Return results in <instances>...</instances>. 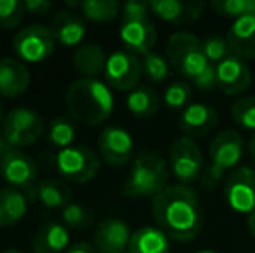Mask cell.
<instances>
[{
	"instance_id": "obj_1",
	"label": "cell",
	"mask_w": 255,
	"mask_h": 253,
	"mask_svg": "<svg viewBox=\"0 0 255 253\" xmlns=\"http://www.w3.org/2000/svg\"><path fill=\"white\" fill-rule=\"evenodd\" d=\"M153 219L170 240L191 241L202 229V208L198 196L189 186L174 184L165 187L151 203Z\"/></svg>"
},
{
	"instance_id": "obj_2",
	"label": "cell",
	"mask_w": 255,
	"mask_h": 253,
	"mask_svg": "<svg viewBox=\"0 0 255 253\" xmlns=\"http://www.w3.org/2000/svg\"><path fill=\"white\" fill-rule=\"evenodd\" d=\"M64 104L70 116L84 125H101L113 113L110 87L98 78H78L68 87Z\"/></svg>"
},
{
	"instance_id": "obj_3",
	"label": "cell",
	"mask_w": 255,
	"mask_h": 253,
	"mask_svg": "<svg viewBox=\"0 0 255 253\" xmlns=\"http://www.w3.org/2000/svg\"><path fill=\"white\" fill-rule=\"evenodd\" d=\"M168 165L160 153L142 149L132 163L130 173L124 184L128 198H154L168 187Z\"/></svg>"
},
{
	"instance_id": "obj_4",
	"label": "cell",
	"mask_w": 255,
	"mask_h": 253,
	"mask_svg": "<svg viewBox=\"0 0 255 253\" xmlns=\"http://www.w3.org/2000/svg\"><path fill=\"white\" fill-rule=\"evenodd\" d=\"M165 58L179 75L193 82H196L208 68L214 66L205 56L203 42L186 31L170 35L165 47Z\"/></svg>"
},
{
	"instance_id": "obj_5",
	"label": "cell",
	"mask_w": 255,
	"mask_h": 253,
	"mask_svg": "<svg viewBox=\"0 0 255 253\" xmlns=\"http://www.w3.org/2000/svg\"><path fill=\"white\" fill-rule=\"evenodd\" d=\"M210 163L205 169L202 182L205 187H215L222 180L226 172L233 170L243 156L242 135L235 130H222L212 139L208 148Z\"/></svg>"
},
{
	"instance_id": "obj_6",
	"label": "cell",
	"mask_w": 255,
	"mask_h": 253,
	"mask_svg": "<svg viewBox=\"0 0 255 253\" xmlns=\"http://www.w3.org/2000/svg\"><path fill=\"white\" fill-rule=\"evenodd\" d=\"M61 177L68 182L85 184L92 180L101 170V158L89 146H70L59 149L54 156Z\"/></svg>"
},
{
	"instance_id": "obj_7",
	"label": "cell",
	"mask_w": 255,
	"mask_h": 253,
	"mask_svg": "<svg viewBox=\"0 0 255 253\" xmlns=\"http://www.w3.org/2000/svg\"><path fill=\"white\" fill-rule=\"evenodd\" d=\"M44 120L31 108H14L3 116L2 135L14 149L31 146L44 134Z\"/></svg>"
},
{
	"instance_id": "obj_8",
	"label": "cell",
	"mask_w": 255,
	"mask_h": 253,
	"mask_svg": "<svg viewBox=\"0 0 255 253\" xmlns=\"http://www.w3.org/2000/svg\"><path fill=\"white\" fill-rule=\"evenodd\" d=\"M12 49L26 63H42L52 56L56 38L49 26L40 23L21 28L12 38Z\"/></svg>"
},
{
	"instance_id": "obj_9",
	"label": "cell",
	"mask_w": 255,
	"mask_h": 253,
	"mask_svg": "<svg viewBox=\"0 0 255 253\" xmlns=\"http://www.w3.org/2000/svg\"><path fill=\"white\" fill-rule=\"evenodd\" d=\"M170 169L182 186L196 182L203 172V156L200 146L191 137H177L168 151Z\"/></svg>"
},
{
	"instance_id": "obj_10",
	"label": "cell",
	"mask_w": 255,
	"mask_h": 253,
	"mask_svg": "<svg viewBox=\"0 0 255 253\" xmlns=\"http://www.w3.org/2000/svg\"><path fill=\"white\" fill-rule=\"evenodd\" d=\"M142 75V63L137 59V56L128 51H115L111 56H108L104 78L108 82V87L115 90L127 92L139 87V78Z\"/></svg>"
},
{
	"instance_id": "obj_11",
	"label": "cell",
	"mask_w": 255,
	"mask_h": 253,
	"mask_svg": "<svg viewBox=\"0 0 255 253\" xmlns=\"http://www.w3.org/2000/svg\"><path fill=\"white\" fill-rule=\"evenodd\" d=\"M224 198L228 206L236 213L255 212V169H236L226 180Z\"/></svg>"
},
{
	"instance_id": "obj_12",
	"label": "cell",
	"mask_w": 255,
	"mask_h": 253,
	"mask_svg": "<svg viewBox=\"0 0 255 253\" xmlns=\"http://www.w3.org/2000/svg\"><path fill=\"white\" fill-rule=\"evenodd\" d=\"M0 173L3 180L19 189H31L37 182V165L33 158L21 149L10 148L0 162Z\"/></svg>"
},
{
	"instance_id": "obj_13",
	"label": "cell",
	"mask_w": 255,
	"mask_h": 253,
	"mask_svg": "<svg viewBox=\"0 0 255 253\" xmlns=\"http://www.w3.org/2000/svg\"><path fill=\"white\" fill-rule=\"evenodd\" d=\"M101 158L111 167H124L134 155V141L125 128L108 125L99 135Z\"/></svg>"
},
{
	"instance_id": "obj_14",
	"label": "cell",
	"mask_w": 255,
	"mask_h": 253,
	"mask_svg": "<svg viewBox=\"0 0 255 253\" xmlns=\"http://www.w3.org/2000/svg\"><path fill=\"white\" fill-rule=\"evenodd\" d=\"M130 227L122 219H104L94 231V248L98 253H128Z\"/></svg>"
},
{
	"instance_id": "obj_15",
	"label": "cell",
	"mask_w": 255,
	"mask_h": 253,
	"mask_svg": "<svg viewBox=\"0 0 255 253\" xmlns=\"http://www.w3.org/2000/svg\"><path fill=\"white\" fill-rule=\"evenodd\" d=\"M215 78H217V88L228 95L243 94L252 84L250 68L236 56H229L215 66Z\"/></svg>"
},
{
	"instance_id": "obj_16",
	"label": "cell",
	"mask_w": 255,
	"mask_h": 253,
	"mask_svg": "<svg viewBox=\"0 0 255 253\" xmlns=\"http://www.w3.org/2000/svg\"><path fill=\"white\" fill-rule=\"evenodd\" d=\"M156 28L149 21L146 19H135V21H124L120 28V38L124 45L128 49L132 54H149L153 52L151 49L156 44Z\"/></svg>"
},
{
	"instance_id": "obj_17",
	"label": "cell",
	"mask_w": 255,
	"mask_h": 253,
	"mask_svg": "<svg viewBox=\"0 0 255 253\" xmlns=\"http://www.w3.org/2000/svg\"><path fill=\"white\" fill-rule=\"evenodd\" d=\"M31 75L26 64L14 58H0V95L16 99L28 90Z\"/></svg>"
},
{
	"instance_id": "obj_18",
	"label": "cell",
	"mask_w": 255,
	"mask_h": 253,
	"mask_svg": "<svg viewBox=\"0 0 255 253\" xmlns=\"http://www.w3.org/2000/svg\"><path fill=\"white\" fill-rule=\"evenodd\" d=\"M205 5L202 2H182V0H154L149 2V10L160 19L172 24H189L200 19Z\"/></svg>"
},
{
	"instance_id": "obj_19",
	"label": "cell",
	"mask_w": 255,
	"mask_h": 253,
	"mask_svg": "<svg viewBox=\"0 0 255 253\" xmlns=\"http://www.w3.org/2000/svg\"><path fill=\"white\" fill-rule=\"evenodd\" d=\"M51 28L54 38L59 44L66 45V47H75V45H82L80 42L84 40L87 28L80 16L71 9H61L54 14L51 19Z\"/></svg>"
},
{
	"instance_id": "obj_20",
	"label": "cell",
	"mask_w": 255,
	"mask_h": 253,
	"mask_svg": "<svg viewBox=\"0 0 255 253\" xmlns=\"http://www.w3.org/2000/svg\"><path fill=\"white\" fill-rule=\"evenodd\" d=\"M219 116L214 106L195 102L184 108L179 118V127L189 135V137H203L208 132L217 127Z\"/></svg>"
},
{
	"instance_id": "obj_21",
	"label": "cell",
	"mask_w": 255,
	"mask_h": 253,
	"mask_svg": "<svg viewBox=\"0 0 255 253\" xmlns=\"http://www.w3.org/2000/svg\"><path fill=\"white\" fill-rule=\"evenodd\" d=\"M231 54L240 59H255V14L238 17L228 33Z\"/></svg>"
},
{
	"instance_id": "obj_22",
	"label": "cell",
	"mask_w": 255,
	"mask_h": 253,
	"mask_svg": "<svg viewBox=\"0 0 255 253\" xmlns=\"http://www.w3.org/2000/svg\"><path fill=\"white\" fill-rule=\"evenodd\" d=\"M70 245V233L59 222H47L35 233L31 240L33 253H63Z\"/></svg>"
},
{
	"instance_id": "obj_23",
	"label": "cell",
	"mask_w": 255,
	"mask_h": 253,
	"mask_svg": "<svg viewBox=\"0 0 255 253\" xmlns=\"http://www.w3.org/2000/svg\"><path fill=\"white\" fill-rule=\"evenodd\" d=\"M108 63V56L103 47L98 44H82L73 54V66L78 73L85 75V78H96L104 73Z\"/></svg>"
},
{
	"instance_id": "obj_24",
	"label": "cell",
	"mask_w": 255,
	"mask_h": 253,
	"mask_svg": "<svg viewBox=\"0 0 255 253\" xmlns=\"http://www.w3.org/2000/svg\"><path fill=\"white\" fill-rule=\"evenodd\" d=\"M28 212V199L19 189H0V227H12L23 220Z\"/></svg>"
},
{
	"instance_id": "obj_25",
	"label": "cell",
	"mask_w": 255,
	"mask_h": 253,
	"mask_svg": "<svg viewBox=\"0 0 255 253\" xmlns=\"http://www.w3.org/2000/svg\"><path fill=\"white\" fill-rule=\"evenodd\" d=\"M168 236L158 227H141L132 233L128 253H168Z\"/></svg>"
},
{
	"instance_id": "obj_26",
	"label": "cell",
	"mask_w": 255,
	"mask_h": 253,
	"mask_svg": "<svg viewBox=\"0 0 255 253\" xmlns=\"http://www.w3.org/2000/svg\"><path fill=\"white\" fill-rule=\"evenodd\" d=\"M35 198L47 208H61L71 203V189L61 179H44L35 187Z\"/></svg>"
},
{
	"instance_id": "obj_27",
	"label": "cell",
	"mask_w": 255,
	"mask_h": 253,
	"mask_svg": "<svg viewBox=\"0 0 255 253\" xmlns=\"http://www.w3.org/2000/svg\"><path fill=\"white\" fill-rule=\"evenodd\" d=\"M127 108L134 116L142 120L153 118L160 108V97L151 87L139 85L128 94L127 97Z\"/></svg>"
},
{
	"instance_id": "obj_28",
	"label": "cell",
	"mask_w": 255,
	"mask_h": 253,
	"mask_svg": "<svg viewBox=\"0 0 255 253\" xmlns=\"http://www.w3.org/2000/svg\"><path fill=\"white\" fill-rule=\"evenodd\" d=\"M80 10L89 21L110 23L120 12V3L117 0H82Z\"/></svg>"
},
{
	"instance_id": "obj_29",
	"label": "cell",
	"mask_w": 255,
	"mask_h": 253,
	"mask_svg": "<svg viewBox=\"0 0 255 253\" xmlns=\"http://www.w3.org/2000/svg\"><path fill=\"white\" fill-rule=\"evenodd\" d=\"M77 137V127L71 120L56 118L49 123V141L61 149H66Z\"/></svg>"
},
{
	"instance_id": "obj_30",
	"label": "cell",
	"mask_w": 255,
	"mask_h": 253,
	"mask_svg": "<svg viewBox=\"0 0 255 253\" xmlns=\"http://www.w3.org/2000/svg\"><path fill=\"white\" fill-rule=\"evenodd\" d=\"M210 7L221 16L228 17H243L255 14V0H215Z\"/></svg>"
},
{
	"instance_id": "obj_31",
	"label": "cell",
	"mask_w": 255,
	"mask_h": 253,
	"mask_svg": "<svg viewBox=\"0 0 255 253\" xmlns=\"http://www.w3.org/2000/svg\"><path fill=\"white\" fill-rule=\"evenodd\" d=\"M24 3L19 0H0V28L14 30L21 24L24 17Z\"/></svg>"
},
{
	"instance_id": "obj_32",
	"label": "cell",
	"mask_w": 255,
	"mask_h": 253,
	"mask_svg": "<svg viewBox=\"0 0 255 253\" xmlns=\"http://www.w3.org/2000/svg\"><path fill=\"white\" fill-rule=\"evenodd\" d=\"M61 219H63V224L66 227L85 229L92 222V212L80 203H70L61 210Z\"/></svg>"
},
{
	"instance_id": "obj_33",
	"label": "cell",
	"mask_w": 255,
	"mask_h": 253,
	"mask_svg": "<svg viewBox=\"0 0 255 253\" xmlns=\"http://www.w3.org/2000/svg\"><path fill=\"white\" fill-rule=\"evenodd\" d=\"M231 116L236 125L255 130V95L238 99L231 108Z\"/></svg>"
},
{
	"instance_id": "obj_34",
	"label": "cell",
	"mask_w": 255,
	"mask_h": 253,
	"mask_svg": "<svg viewBox=\"0 0 255 253\" xmlns=\"http://www.w3.org/2000/svg\"><path fill=\"white\" fill-rule=\"evenodd\" d=\"M142 71L151 82H163L168 77V61L158 52L142 56Z\"/></svg>"
},
{
	"instance_id": "obj_35",
	"label": "cell",
	"mask_w": 255,
	"mask_h": 253,
	"mask_svg": "<svg viewBox=\"0 0 255 253\" xmlns=\"http://www.w3.org/2000/svg\"><path fill=\"white\" fill-rule=\"evenodd\" d=\"M203 51L207 59L212 64L214 63H221L224 61L226 58H229L231 54V49H229L228 38L219 37V35H212V37H207L203 40Z\"/></svg>"
},
{
	"instance_id": "obj_36",
	"label": "cell",
	"mask_w": 255,
	"mask_h": 253,
	"mask_svg": "<svg viewBox=\"0 0 255 253\" xmlns=\"http://www.w3.org/2000/svg\"><path fill=\"white\" fill-rule=\"evenodd\" d=\"M189 97H191V88L186 82H174L165 88L163 101L168 108L172 109H181L188 104Z\"/></svg>"
},
{
	"instance_id": "obj_37",
	"label": "cell",
	"mask_w": 255,
	"mask_h": 253,
	"mask_svg": "<svg viewBox=\"0 0 255 253\" xmlns=\"http://www.w3.org/2000/svg\"><path fill=\"white\" fill-rule=\"evenodd\" d=\"M149 10V2H125L122 7V14H124V21H135V19H146Z\"/></svg>"
},
{
	"instance_id": "obj_38",
	"label": "cell",
	"mask_w": 255,
	"mask_h": 253,
	"mask_svg": "<svg viewBox=\"0 0 255 253\" xmlns=\"http://www.w3.org/2000/svg\"><path fill=\"white\" fill-rule=\"evenodd\" d=\"M24 9L31 16H47L54 9V3L49 0H24Z\"/></svg>"
},
{
	"instance_id": "obj_39",
	"label": "cell",
	"mask_w": 255,
	"mask_h": 253,
	"mask_svg": "<svg viewBox=\"0 0 255 253\" xmlns=\"http://www.w3.org/2000/svg\"><path fill=\"white\" fill-rule=\"evenodd\" d=\"M66 253H98L94 248V245L87 243V241H80V243H75Z\"/></svg>"
},
{
	"instance_id": "obj_40",
	"label": "cell",
	"mask_w": 255,
	"mask_h": 253,
	"mask_svg": "<svg viewBox=\"0 0 255 253\" xmlns=\"http://www.w3.org/2000/svg\"><path fill=\"white\" fill-rule=\"evenodd\" d=\"M9 149H10V146L7 144V141H5V137H3L2 134H0V162H2V158L3 156L9 153Z\"/></svg>"
},
{
	"instance_id": "obj_41",
	"label": "cell",
	"mask_w": 255,
	"mask_h": 253,
	"mask_svg": "<svg viewBox=\"0 0 255 253\" xmlns=\"http://www.w3.org/2000/svg\"><path fill=\"white\" fill-rule=\"evenodd\" d=\"M247 226H249V231H250V234L255 238V212L254 213H250L249 215V220H247Z\"/></svg>"
},
{
	"instance_id": "obj_42",
	"label": "cell",
	"mask_w": 255,
	"mask_h": 253,
	"mask_svg": "<svg viewBox=\"0 0 255 253\" xmlns=\"http://www.w3.org/2000/svg\"><path fill=\"white\" fill-rule=\"evenodd\" d=\"M249 153H250V158H252V162L255 165V134L252 135V139H250V142H249Z\"/></svg>"
},
{
	"instance_id": "obj_43",
	"label": "cell",
	"mask_w": 255,
	"mask_h": 253,
	"mask_svg": "<svg viewBox=\"0 0 255 253\" xmlns=\"http://www.w3.org/2000/svg\"><path fill=\"white\" fill-rule=\"evenodd\" d=\"M3 106H2V101H0V122H3Z\"/></svg>"
},
{
	"instance_id": "obj_44",
	"label": "cell",
	"mask_w": 255,
	"mask_h": 253,
	"mask_svg": "<svg viewBox=\"0 0 255 253\" xmlns=\"http://www.w3.org/2000/svg\"><path fill=\"white\" fill-rule=\"evenodd\" d=\"M2 253H23V252L16 250V248H9V250H5V252H2Z\"/></svg>"
},
{
	"instance_id": "obj_45",
	"label": "cell",
	"mask_w": 255,
	"mask_h": 253,
	"mask_svg": "<svg viewBox=\"0 0 255 253\" xmlns=\"http://www.w3.org/2000/svg\"><path fill=\"white\" fill-rule=\"evenodd\" d=\"M196 253H219V252H214V250H200V252H196Z\"/></svg>"
}]
</instances>
